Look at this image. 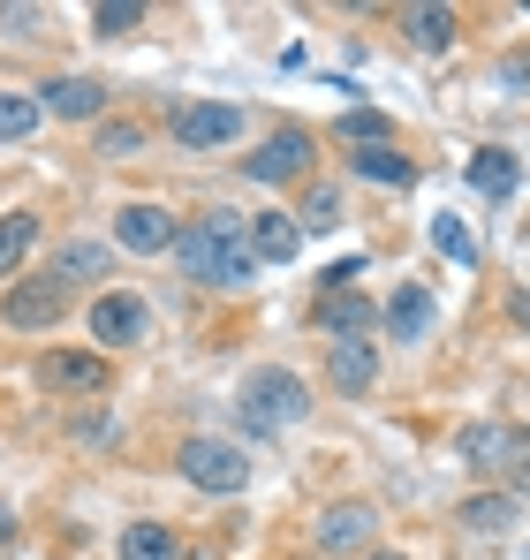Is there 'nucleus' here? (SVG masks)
Here are the masks:
<instances>
[{"mask_svg":"<svg viewBox=\"0 0 530 560\" xmlns=\"http://www.w3.org/2000/svg\"><path fill=\"white\" fill-rule=\"evenodd\" d=\"M175 258L197 288H251L258 280V250H251V220L243 212H205L197 228H182Z\"/></svg>","mask_w":530,"mask_h":560,"instance_id":"f257e3e1","label":"nucleus"},{"mask_svg":"<svg viewBox=\"0 0 530 560\" xmlns=\"http://www.w3.org/2000/svg\"><path fill=\"white\" fill-rule=\"evenodd\" d=\"M303 409H311V386H303L296 372H280V364L251 372V378H243V394H235V417H243V432H251V440H273V432H288Z\"/></svg>","mask_w":530,"mask_h":560,"instance_id":"f03ea898","label":"nucleus"},{"mask_svg":"<svg viewBox=\"0 0 530 560\" xmlns=\"http://www.w3.org/2000/svg\"><path fill=\"white\" fill-rule=\"evenodd\" d=\"M311 160H319V137H311L303 121H280L258 152L243 160V175L265 183V189H280V183H303V175H311Z\"/></svg>","mask_w":530,"mask_h":560,"instance_id":"7ed1b4c3","label":"nucleus"},{"mask_svg":"<svg viewBox=\"0 0 530 560\" xmlns=\"http://www.w3.org/2000/svg\"><path fill=\"white\" fill-rule=\"evenodd\" d=\"M182 477L197 485V492H212V500H235L243 485H251V455L243 447H228V440H182Z\"/></svg>","mask_w":530,"mask_h":560,"instance_id":"20e7f679","label":"nucleus"},{"mask_svg":"<svg viewBox=\"0 0 530 560\" xmlns=\"http://www.w3.org/2000/svg\"><path fill=\"white\" fill-rule=\"evenodd\" d=\"M168 129H175L182 152H220V144L243 137V106H228V98H189V106L168 114Z\"/></svg>","mask_w":530,"mask_h":560,"instance_id":"39448f33","label":"nucleus"},{"mask_svg":"<svg viewBox=\"0 0 530 560\" xmlns=\"http://www.w3.org/2000/svg\"><path fill=\"white\" fill-rule=\"evenodd\" d=\"M0 318H8L15 334H46V326H61V318H69V288H61L54 273H23L15 288H8Z\"/></svg>","mask_w":530,"mask_h":560,"instance_id":"423d86ee","label":"nucleus"},{"mask_svg":"<svg viewBox=\"0 0 530 560\" xmlns=\"http://www.w3.org/2000/svg\"><path fill=\"white\" fill-rule=\"evenodd\" d=\"M84 334L99 349H137L145 334H152V311H145V295H129V288H106L99 303H91Z\"/></svg>","mask_w":530,"mask_h":560,"instance_id":"0eeeda50","label":"nucleus"},{"mask_svg":"<svg viewBox=\"0 0 530 560\" xmlns=\"http://www.w3.org/2000/svg\"><path fill=\"white\" fill-rule=\"evenodd\" d=\"M38 378H46V386H54V394H106V386H114V364H106V357H99V349H46V357H38Z\"/></svg>","mask_w":530,"mask_h":560,"instance_id":"6e6552de","label":"nucleus"},{"mask_svg":"<svg viewBox=\"0 0 530 560\" xmlns=\"http://www.w3.org/2000/svg\"><path fill=\"white\" fill-rule=\"evenodd\" d=\"M114 243L137 250V258H152V250H175L182 228H175L168 205H122V212H114Z\"/></svg>","mask_w":530,"mask_h":560,"instance_id":"1a4fd4ad","label":"nucleus"},{"mask_svg":"<svg viewBox=\"0 0 530 560\" xmlns=\"http://www.w3.org/2000/svg\"><path fill=\"white\" fill-rule=\"evenodd\" d=\"M371 530H379V515L364 508V500H342V508H326L319 515V553H371Z\"/></svg>","mask_w":530,"mask_h":560,"instance_id":"9d476101","label":"nucleus"},{"mask_svg":"<svg viewBox=\"0 0 530 560\" xmlns=\"http://www.w3.org/2000/svg\"><path fill=\"white\" fill-rule=\"evenodd\" d=\"M371 326H379V303H371V295H356V288L319 295V334H334V341H371Z\"/></svg>","mask_w":530,"mask_h":560,"instance_id":"9b49d317","label":"nucleus"},{"mask_svg":"<svg viewBox=\"0 0 530 560\" xmlns=\"http://www.w3.org/2000/svg\"><path fill=\"white\" fill-rule=\"evenodd\" d=\"M38 106H46L54 121H99V114H106V84H99V77H54V84L38 92Z\"/></svg>","mask_w":530,"mask_h":560,"instance_id":"f8f14e48","label":"nucleus"},{"mask_svg":"<svg viewBox=\"0 0 530 560\" xmlns=\"http://www.w3.org/2000/svg\"><path fill=\"white\" fill-rule=\"evenodd\" d=\"M326 386L334 394H371L379 386V349L371 341H334L326 349Z\"/></svg>","mask_w":530,"mask_h":560,"instance_id":"ddd939ff","label":"nucleus"},{"mask_svg":"<svg viewBox=\"0 0 530 560\" xmlns=\"http://www.w3.org/2000/svg\"><path fill=\"white\" fill-rule=\"evenodd\" d=\"M394 23H402V38H410L417 54H447V46L462 38V15H454V8H394Z\"/></svg>","mask_w":530,"mask_h":560,"instance_id":"4468645a","label":"nucleus"},{"mask_svg":"<svg viewBox=\"0 0 530 560\" xmlns=\"http://www.w3.org/2000/svg\"><path fill=\"white\" fill-rule=\"evenodd\" d=\"M454 455L477 469V477H500V463H508V424H493V417L462 424V432H454Z\"/></svg>","mask_w":530,"mask_h":560,"instance_id":"2eb2a0df","label":"nucleus"},{"mask_svg":"<svg viewBox=\"0 0 530 560\" xmlns=\"http://www.w3.org/2000/svg\"><path fill=\"white\" fill-rule=\"evenodd\" d=\"M251 250H258V266H288V258L303 250L296 212H258V220H251Z\"/></svg>","mask_w":530,"mask_h":560,"instance_id":"dca6fc26","label":"nucleus"},{"mask_svg":"<svg viewBox=\"0 0 530 560\" xmlns=\"http://www.w3.org/2000/svg\"><path fill=\"white\" fill-rule=\"evenodd\" d=\"M379 318H387L394 341H425V334H433V295H425V288H394Z\"/></svg>","mask_w":530,"mask_h":560,"instance_id":"f3484780","label":"nucleus"},{"mask_svg":"<svg viewBox=\"0 0 530 560\" xmlns=\"http://www.w3.org/2000/svg\"><path fill=\"white\" fill-rule=\"evenodd\" d=\"M454 523L477 530V538H500V530L516 523V492H470V500L454 508Z\"/></svg>","mask_w":530,"mask_h":560,"instance_id":"a211bd4d","label":"nucleus"},{"mask_svg":"<svg viewBox=\"0 0 530 560\" xmlns=\"http://www.w3.org/2000/svg\"><path fill=\"white\" fill-rule=\"evenodd\" d=\"M38 235H46V228H38V212H0V280L23 273V258L38 250Z\"/></svg>","mask_w":530,"mask_h":560,"instance_id":"6ab92c4d","label":"nucleus"},{"mask_svg":"<svg viewBox=\"0 0 530 560\" xmlns=\"http://www.w3.org/2000/svg\"><path fill=\"white\" fill-rule=\"evenodd\" d=\"M470 183L485 189V197H516V183H523V160H516V152H500V144H485V152L470 160Z\"/></svg>","mask_w":530,"mask_h":560,"instance_id":"aec40b11","label":"nucleus"},{"mask_svg":"<svg viewBox=\"0 0 530 560\" xmlns=\"http://www.w3.org/2000/svg\"><path fill=\"white\" fill-rule=\"evenodd\" d=\"M106 266H114V250H106V243H61L54 280H61V288H84V280H99Z\"/></svg>","mask_w":530,"mask_h":560,"instance_id":"412c9836","label":"nucleus"},{"mask_svg":"<svg viewBox=\"0 0 530 560\" xmlns=\"http://www.w3.org/2000/svg\"><path fill=\"white\" fill-rule=\"evenodd\" d=\"M296 228H303V235L342 228V189H334V183H311L303 197H296Z\"/></svg>","mask_w":530,"mask_h":560,"instance_id":"4be33fe9","label":"nucleus"},{"mask_svg":"<svg viewBox=\"0 0 530 560\" xmlns=\"http://www.w3.org/2000/svg\"><path fill=\"white\" fill-rule=\"evenodd\" d=\"M394 137V121L379 114V106H349L342 121H334V144H356V152H371V144H387Z\"/></svg>","mask_w":530,"mask_h":560,"instance_id":"5701e85b","label":"nucleus"},{"mask_svg":"<svg viewBox=\"0 0 530 560\" xmlns=\"http://www.w3.org/2000/svg\"><path fill=\"white\" fill-rule=\"evenodd\" d=\"M349 160H356V175H364V183H379V189H410V183H417V167H410L402 152H387V144H371V152H349Z\"/></svg>","mask_w":530,"mask_h":560,"instance_id":"b1692460","label":"nucleus"},{"mask_svg":"<svg viewBox=\"0 0 530 560\" xmlns=\"http://www.w3.org/2000/svg\"><path fill=\"white\" fill-rule=\"evenodd\" d=\"M122 560H182V546L168 523H129L122 530Z\"/></svg>","mask_w":530,"mask_h":560,"instance_id":"393cba45","label":"nucleus"},{"mask_svg":"<svg viewBox=\"0 0 530 560\" xmlns=\"http://www.w3.org/2000/svg\"><path fill=\"white\" fill-rule=\"evenodd\" d=\"M38 121H46V106L31 92H0V144H23Z\"/></svg>","mask_w":530,"mask_h":560,"instance_id":"a878e982","label":"nucleus"},{"mask_svg":"<svg viewBox=\"0 0 530 560\" xmlns=\"http://www.w3.org/2000/svg\"><path fill=\"white\" fill-rule=\"evenodd\" d=\"M500 492L530 500V424H508V463H500Z\"/></svg>","mask_w":530,"mask_h":560,"instance_id":"bb28decb","label":"nucleus"},{"mask_svg":"<svg viewBox=\"0 0 530 560\" xmlns=\"http://www.w3.org/2000/svg\"><path fill=\"white\" fill-rule=\"evenodd\" d=\"M145 23V0H99L91 8V31H106V38H122V31H137Z\"/></svg>","mask_w":530,"mask_h":560,"instance_id":"cd10ccee","label":"nucleus"},{"mask_svg":"<svg viewBox=\"0 0 530 560\" xmlns=\"http://www.w3.org/2000/svg\"><path fill=\"white\" fill-rule=\"evenodd\" d=\"M145 152V121H106L99 129V160H137Z\"/></svg>","mask_w":530,"mask_h":560,"instance_id":"c85d7f7f","label":"nucleus"},{"mask_svg":"<svg viewBox=\"0 0 530 560\" xmlns=\"http://www.w3.org/2000/svg\"><path fill=\"white\" fill-rule=\"evenodd\" d=\"M433 243H440L454 266H477V243H470V228H462L454 212H440V220H433Z\"/></svg>","mask_w":530,"mask_h":560,"instance_id":"c756f323","label":"nucleus"},{"mask_svg":"<svg viewBox=\"0 0 530 560\" xmlns=\"http://www.w3.org/2000/svg\"><path fill=\"white\" fill-rule=\"evenodd\" d=\"M500 84L516 98H530V46H508V54H500Z\"/></svg>","mask_w":530,"mask_h":560,"instance_id":"7c9ffc66","label":"nucleus"},{"mask_svg":"<svg viewBox=\"0 0 530 560\" xmlns=\"http://www.w3.org/2000/svg\"><path fill=\"white\" fill-rule=\"evenodd\" d=\"M0 31H15V38L38 31V8H0Z\"/></svg>","mask_w":530,"mask_h":560,"instance_id":"2f4dec72","label":"nucleus"},{"mask_svg":"<svg viewBox=\"0 0 530 560\" xmlns=\"http://www.w3.org/2000/svg\"><path fill=\"white\" fill-rule=\"evenodd\" d=\"M508 318H516V334H530V280H523V288H508Z\"/></svg>","mask_w":530,"mask_h":560,"instance_id":"473e14b6","label":"nucleus"},{"mask_svg":"<svg viewBox=\"0 0 530 560\" xmlns=\"http://www.w3.org/2000/svg\"><path fill=\"white\" fill-rule=\"evenodd\" d=\"M8 538H15V515H8V508H0V546H8Z\"/></svg>","mask_w":530,"mask_h":560,"instance_id":"72a5a7b5","label":"nucleus"},{"mask_svg":"<svg viewBox=\"0 0 530 560\" xmlns=\"http://www.w3.org/2000/svg\"><path fill=\"white\" fill-rule=\"evenodd\" d=\"M364 560H410V553H364Z\"/></svg>","mask_w":530,"mask_h":560,"instance_id":"f704fd0d","label":"nucleus"}]
</instances>
